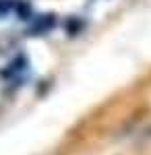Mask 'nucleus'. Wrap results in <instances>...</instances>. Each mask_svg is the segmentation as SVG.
<instances>
[{
	"label": "nucleus",
	"mask_w": 151,
	"mask_h": 155,
	"mask_svg": "<svg viewBox=\"0 0 151 155\" xmlns=\"http://www.w3.org/2000/svg\"><path fill=\"white\" fill-rule=\"evenodd\" d=\"M56 23V19H54V15H42V17H37L31 27H29V33H33V35H39V33H46L50 31L52 27Z\"/></svg>",
	"instance_id": "obj_1"
},
{
	"label": "nucleus",
	"mask_w": 151,
	"mask_h": 155,
	"mask_svg": "<svg viewBox=\"0 0 151 155\" xmlns=\"http://www.w3.org/2000/svg\"><path fill=\"white\" fill-rule=\"evenodd\" d=\"M17 2L19 0H0V17H4V15H8L17 8Z\"/></svg>",
	"instance_id": "obj_2"
}]
</instances>
